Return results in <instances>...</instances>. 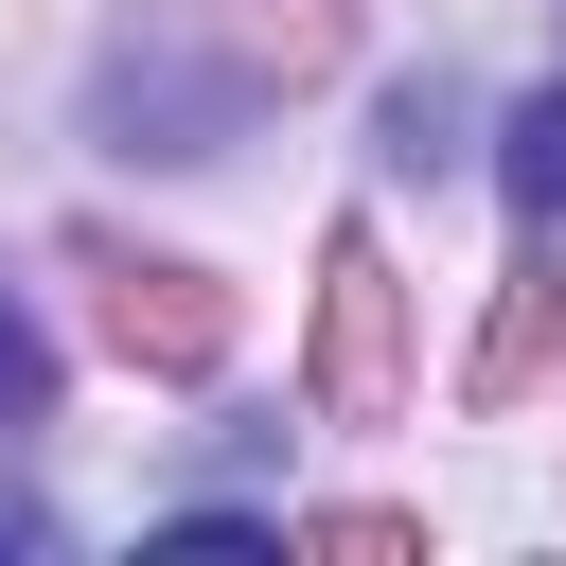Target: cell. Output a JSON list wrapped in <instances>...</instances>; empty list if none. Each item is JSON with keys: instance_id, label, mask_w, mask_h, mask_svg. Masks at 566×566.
<instances>
[{"instance_id": "6da1fadb", "label": "cell", "mask_w": 566, "mask_h": 566, "mask_svg": "<svg viewBox=\"0 0 566 566\" xmlns=\"http://www.w3.org/2000/svg\"><path fill=\"white\" fill-rule=\"evenodd\" d=\"M318 371H336V407H371V371H389V265L371 248H336V354Z\"/></svg>"}, {"instance_id": "7a4b0ae2", "label": "cell", "mask_w": 566, "mask_h": 566, "mask_svg": "<svg viewBox=\"0 0 566 566\" xmlns=\"http://www.w3.org/2000/svg\"><path fill=\"white\" fill-rule=\"evenodd\" d=\"M495 177H513V212H531V230H566V71H548V88L513 106V142H495Z\"/></svg>"}, {"instance_id": "3957f363", "label": "cell", "mask_w": 566, "mask_h": 566, "mask_svg": "<svg viewBox=\"0 0 566 566\" xmlns=\"http://www.w3.org/2000/svg\"><path fill=\"white\" fill-rule=\"evenodd\" d=\"M35 407H53V354H35V318L0 301V424H35Z\"/></svg>"}, {"instance_id": "277c9868", "label": "cell", "mask_w": 566, "mask_h": 566, "mask_svg": "<svg viewBox=\"0 0 566 566\" xmlns=\"http://www.w3.org/2000/svg\"><path fill=\"white\" fill-rule=\"evenodd\" d=\"M0 548H35V513H18V495H0Z\"/></svg>"}]
</instances>
